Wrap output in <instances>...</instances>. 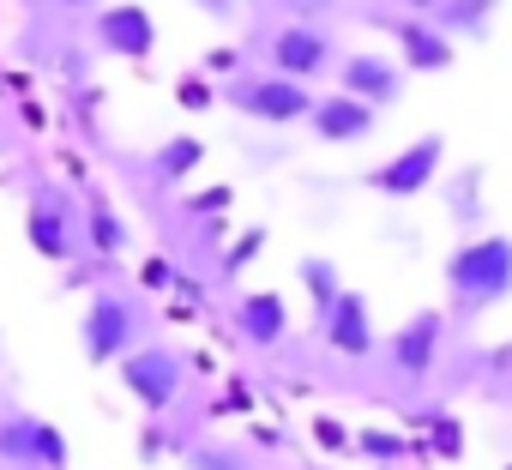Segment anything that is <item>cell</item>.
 <instances>
[{
	"instance_id": "cell-1",
	"label": "cell",
	"mask_w": 512,
	"mask_h": 470,
	"mask_svg": "<svg viewBox=\"0 0 512 470\" xmlns=\"http://www.w3.org/2000/svg\"><path fill=\"white\" fill-rule=\"evenodd\" d=\"M446 296L458 320L488 314L494 302L512 296V235H476L446 254Z\"/></svg>"
},
{
	"instance_id": "cell-2",
	"label": "cell",
	"mask_w": 512,
	"mask_h": 470,
	"mask_svg": "<svg viewBox=\"0 0 512 470\" xmlns=\"http://www.w3.org/2000/svg\"><path fill=\"white\" fill-rule=\"evenodd\" d=\"M223 103H229L235 115H247V121H260V127H296V121L314 115V91L296 85V79H278V73H266V67L229 79V85H223Z\"/></svg>"
},
{
	"instance_id": "cell-3",
	"label": "cell",
	"mask_w": 512,
	"mask_h": 470,
	"mask_svg": "<svg viewBox=\"0 0 512 470\" xmlns=\"http://www.w3.org/2000/svg\"><path fill=\"white\" fill-rule=\"evenodd\" d=\"M115 374H121V386H127L157 422H163V416L181 404V392H187V356L169 350V344H139L133 356L115 362Z\"/></svg>"
},
{
	"instance_id": "cell-4",
	"label": "cell",
	"mask_w": 512,
	"mask_h": 470,
	"mask_svg": "<svg viewBox=\"0 0 512 470\" xmlns=\"http://www.w3.org/2000/svg\"><path fill=\"white\" fill-rule=\"evenodd\" d=\"M139 332H145V326H139L133 296H121V290H97L91 308H85V320H79V350H85V362L109 368V362H121V356L139 350Z\"/></svg>"
},
{
	"instance_id": "cell-5",
	"label": "cell",
	"mask_w": 512,
	"mask_h": 470,
	"mask_svg": "<svg viewBox=\"0 0 512 470\" xmlns=\"http://www.w3.org/2000/svg\"><path fill=\"white\" fill-rule=\"evenodd\" d=\"M260 61H266V73L296 79V85H314L320 73H338V49H332V37H326L320 25H296V19L260 37Z\"/></svg>"
},
{
	"instance_id": "cell-6",
	"label": "cell",
	"mask_w": 512,
	"mask_h": 470,
	"mask_svg": "<svg viewBox=\"0 0 512 470\" xmlns=\"http://www.w3.org/2000/svg\"><path fill=\"white\" fill-rule=\"evenodd\" d=\"M440 163H446V139H440V133H422V139H410L398 157L374 163V169L362 175V187L380 193V199H416V193H428V187L440 181Z\"/></svg>"
},
{
	"instance_id": "cell-7",
	"label": "cell",
	"mask_w": 512,
	"mask_h": 470,
	"mask_svg": "<svg viewBox=\"0 0 512 470\" xmlns=\"http://www.w3.org/2000/svg\"><path fill=\"white\" fill-rule=\"evenodd\" d=\"M0 458L19 464V470H67V434L43 416H25V410H7L0 416Z\"/></svg>"
},
{
	"instance_id": "cell-8",
	"label": "cell",
	"mask_w": 512,
	"mask_h": 470,
	"mask_svg": "<svg viewBox=\"0 0 512 470\" xmlns=\"http://www.w3.org/2000/svg\"><path fill=\"white\" fill-rule=\"evenodd\" d=\"M91 37L115 61H151L157 55V19L139 7V0H115V7H103L91 19Z\"/></svg>"
},
{
	"instance_id": "cell-9",
	"label": "cell",
	"mask_w": 512,
	"mask_h": 470,
	"mask_svg": "<svg viewBox=\"0 0 512 470\" xmlns=\"http://www.w3.org/2000/svg\"><path fill=\"white\" fill-rule=\"evenodd\" d=\"M314 332L326 338V350H338V356H350V362H362V356H374V350H380L374 308H368V296H362V290H344V296L332 302V314H326V320H314Z\"/></svg>"
},
{
	"instance_id": "cell-10",
	"label": "cell",
	"mask_w": 512,
	"mask_h": 470,
	"mask_svg": "<svg viewBox=\"0 0 512 470\" xmlns=\"http://www.w3.org/2000/svg\"><path fill=\"white\" fill-rule=\"evenodd\" d=\"M25 242L43 254V260H73V211H67V199L55 193V187H43V193H31V205H25Z\"/></svg>"
},
{
	"instance_id": "cell-11",
	"label": "cell",
	"mask_w": 512,
	"mask_h": 470,
	"mask_svg": "<svg viewBox=\"0 0 512 470\" xmlns=\"http://www.w3.org/2000/svg\"><path fill=\"white\" fill-rule=\"evenodd\" d=\"M440 332H446V320H440L434 308L410 314V320L386 338V362H392L404 380H422V374L434 368V356H440Z\"/></svg>"
},
{
	"instance_id": "cell-12",
	"label": "cell",
	"mask_w": 512,
	"mask_h": 470,
	"mask_svg": "<svg viewBox=\"0 0 512 470\" xmlns=\"http://www.w3.org/2000/svg\"><path fill=\"white\" fill-rule=\"evenodd\" d=\"M338 91H350V97H362L368 109H392L398 103V91H404V67H392L386 55H344L338 61Z\"/></svg>"
},
{
	"instance_id": "cell-13",
	"label": "cell",
	"mask_w": 512,
	"mask_h": 470,
	"mask_svg": "<svg viewBox=\"0 0 512 470\" xmlns=\"http://www.w3.org/2000/svg\"><path fill=\"white\" fill-rule=\"evenodd\" d=\"M308 127H314L326 145H356V139H368V133L380 127V109H368V103L350 97V91H326V97H314Z\"/></svg>"
},
{
	"instance_id": "cell-14",
	"label": "cell",
	"mask_w": 512,
	"mask_h": 470,
	"mask_svg": "<svg viewBox=\"0 0 512 470\" xmlns=\"http://www.w3.org/2000/svg\"><path fill=\"white\" fill-rule=\"evenodd\" d=\"M386 31L398 37V55H404V67H416V73H446L452 61H458V43L434 25V19H386Z\"/></svg>"
},
{
	"instance_id": "cell-15",
	"label": "cell",
	"mask_w": 512,
	"mask_h": 470,
	"mask_svg": "<svg viewBox=\"0 0 512 470\" xmlns=\"http://www.w3.org/2000/svg\"><path fill=\"white\" fill-rule=\"evenodd\" d=\"M229 314H235V332H241L253 350H272V344L290 338V302H284L278 290H247Z\"/></svg>"
},
{
	"instance_id": "cell-16",
	"label": "cell",
	"mask_w": 512,
	"mask_h": 470,
	"mask_svg": "<svg viewBox=\"0 0 512 470\" xmlns=\"http://www.w3.org/2000/svg\"><path fill=\"white\" fill-rule=\"evenodd\" d=\"M79 217H85V235H91V248H97L103 260H121V254H127L133 229H127V217H121V211H115V205H109L103 193H91Z\"/></svg>"
},
{
	"instance_id": "cell-17",
	"label": "cell",
	"mask_w": 512,
	"mask_h": 470,
	"mask_svg": "<svg viewBox=\"0 0 512 470\" xmlns=\"http://www.w3.org/2000/svg\"><path fill=\"white\" fill-rule=\"evenodd\" d=\"M199 163H205V139H199V133H175V139H163V145L151 151V175H157V181H187Z\"/></svg>"
},
{
	"instance_id": "cell-18",
	"label": "cell",
	"mask_w": 512,
	"mask_h": 470,
	"mask_svg": "<svg viewBox=\"0 0 512 470\" xmlns=\"http://www.w3.org/2000/svg\"><path fill=\"white\" fill-rule=\"evenodd\" d=\"M296 278H302V290H308V302H314V320H326V314H332V302L344 296L338 266H332L326 254H302V260H296Z\"/></svg>"
},
{
	"instance_id": "cell-19",
	"label": "cell",
	"mask_w": 512,
	"mask_h": 470,
	"mask_svg": "<svg viewBox=\"0 0 512 470\" xmlns=\"http://www.w3.org/2000/svg\"><path fill=\"white\" fill-rule=\"evenodd\" d=\"M356 452L368 458V464H398V458H422L428 446L422 440H410V434H398V428H356Z\"/></svg>"
},
{
	"instance_id": "cell-20",
	"label": "cell",
	"mask_w": 512,
	"mask_h": 470,
	"mask_svg": "<svg viewBox=\"0 0 512 470\" xmlns=\"http://www.w3.org/2000/svg\"><path fill=\"white\" fill-rule=\"evenodd\" d=\"M488 19H494V0H440V7H434V25H440L452 43H458V37H482Z\"/></svg>"
},
{
	"instance_id": "cell-21",
	"label": "cell",
	"mask_w": 512,
	"mask_h": 470,
	"mask_svg": "<svg viewBox=\"0 0 512 470\" xmlns=\"http://www.w3.org/2000/svg\"><path fill=\"white\" fill-rule=\"evenodd\" d=\"M181 470H260V464L229 440H193V446H181Z\"/></svg>"
},
{
	"instance_id": "cell-22",
	"label": "cell",
	"mask_w": 512,
	"mask_h": 470,
	"mask_svg": "<svg viewBox=\"0 0 512 470\" xmlns=\"http://www.w3.org/2000/svg\"><path fill=\"white\" fill-rule=\"evenodd\" d=\"M428 428H434V440H428L434 458H464V428H458V416H428Z\"/></svg>"
},
{
	"instance_id": "cell-23",
	"label": "cell",
	"mask_w": 512,
	"mask_h": 470,
	"mask_svg": "<svg viewBox=\"0 0 512 470\" xmlns=\"http://www.w3.org/2000/svg\"><path fill=\"white\" fill-rule=\"evenodd\" d=\"M260 242H266V229H247L241 242H235V248L223 254V266H217V272H223V284H229V278H235V272H241V266H247L253 254H260Z\"/></svg>"
},
{
	"instance_id": "cell-24",
	"label": "cell",
	"mask_w": 512,
	"mask_h": 470,
	"mask_svg": "<svg viewBox=\"0 0 512 470\" xmlns=\"http://www.w3.org/2000/svg\"><path fill=\"white\" fill-rule=\"evenodd\" d=\"M139 278H145V290H169V296H175V284H181V266H169V254H151V260L139 266Z\"/></svg>"
},
{
	"instance_id": "cell-25",
	"label": "cell",
	"mask_w": 512,
	"mask_h": 470,
	"mask_svg": "<svg viewBox=\"0 0 512 470\" xmlns=\"http://www.w3.org/2000/svg\"><path fill=\"white\" fill-rule=\"evenodd\" d=\"M163 452H169V434H163V428L151 422V428H145V440H139V458H145V464H157Z\"/></svg>"
},
{
	"instance_id": "cell-26",
	"label": "cell",
	"mask_w": 512,
	"mask_h": 470,
	"mask_svg": "<svg viewBox=\"0 0 512 470\" xmlns=\"http://www.w3.org/2000/svg\"><path fill=\"white\" fill-rule=\"evenodd\" d=\"M193 7H199L205 19H223V25H229V19H241V0H193Z\"/></svg>"
},
{
	"instance_id": "cell-27",
	"label": "cell",
	"mask_w": 512,
	"mask_h": 470,
	"mask_svg": "<svg viewBox=\"0 0 512 470\" xmlns=\"http://www.w3.org/2000/svg\"><path fill=\"white\" fill-rule=\"evenodd\" d=\"M235 67H241V55H235V49H211V55H205V73H217V79H229Z\"/></svg>"
},
{
	"instance_id": "cell-28",
	"label": "cell",
	"mask_w": 512,
	"mask_h": 470,
	"mask_svg": "<svg viewBox=\"0 0 512 470\" xmlns=\"http://www.w3.org/2000/svg\"><path fill=\"white\" fill-rule=\"evenodd\" d=\"M175 97H181L187 109H205V103H211V91H205V79H181V85H175Z\"/></svg>"
},
{
	"instance_id": "cell-29",
	"label": "cell",
	"mask_w": 512,
	"mask_h": 470,
	"mask_svg": "<svg viewBox=\"0 0 512 470\" xmlns=\"http://www.w3.org/2000/svg\"><path fill=\"white\" fill-rule=\"evenodd\" d=\"M217 205H229V187H211V193H199L187 211H193V217H205V211H217Z\"/></svg>"
},
{
	"instance_id": "cell-30",
	"label": "cell",
	"mask_w": 512,
	"mask_h": 470,
	"mask_svg": "<svg viewBox=\"0 0 512 470\" xmlns=\"http://www.w3.org/2000/svg\"><path fill=\"white\" fill-rule=\"evenodd\" d=\"M314 440H326V446H356V434H344L338 422H314Z\"/></svg>"
},
{
	"instance_id": "cell-31",
	"label": "cell",
	"mask_w": 512,
	"mask_h": 470,
	"mask_svg": "<svg viewBox=\"0 0 512 470\" xmlns=\"http://www.w3.org/2000/svg\"><path fill=\"white\" fill-rule=\"evenodd\" d=\"M290 7H296V25H302L308 13H326V7H332V0H290Z\"/></svg>"
},
{
	"instance_id": "cell-32",
	"label": "cell",
	"mask_w": 512,
	"mask_h": 470,
	"mask_svg": "<svg viewBox=\"0 0 512 470\" xmlns=\"http://www.w3.org/2000/svg\"><path fill=\"white\" fill-rule=\"evenodd\" d=\"M398 7H404V13H416V19H422V13H434V7H440V0H398Z\"/></svg>"
},
{
	"instance_id": "cell-33",
	"label": "cell",
	"mask_w": 512,
	"mask_h": 470,
	"mask_svg": "<svg viewBox=\"0 0 512 470\" xmlns=\"http://www.w3.org/2000/svg\"><path fill=\"white\" fill-rule=\"evenodd\" d=\"M61 7H73V13H79V7H85V13H103V0H61Z\"/></svg>"
},
{
	"instance_id": "cell-34",
	"label": "cell",
	"mask_w": 512,
	"mask_h": 470,
	"mask_svg": "<svg viewBox=\"0 0 512 470\" xmlns=\"http://www.w3.org/2000/svg\"><path fill=\"white\" fill-rule=\"evenodd\" d=\"M31 470H37V464H31Z\"/></svg>"
}]
</instances>
